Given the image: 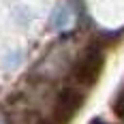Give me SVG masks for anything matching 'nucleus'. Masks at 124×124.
Wrapping results in <instances>:
<instances>
[{
  "instance_id": "obj_1",
  "label": "nucleus",
  "mask_w": 124,
  "mask_h": 124,
  "mask_svg": "<svg viewBox=\"0 0 124 124\" xmlns=\"http://www.w3.org/2000/svg\"><path fill=\"white\" fill-rule=\"evenodd\" d=\"M103 66H105V51L99 45H90L75 60L73 69H71V77L77 84V88H90L99 79Z\"/></svg>"
},
{
  "instance_id": "obj_2",
  "label": "nucleus",
  "mask_w": 124,
  "mask_h": 124,
  "mask_svg": "<svg viewBox=\"0 0 124 124\" xmlns=\"http://www.w3.org/2000/svg\"><path fill=\"white\" fill-rule=\"evenodd\" d=\"M81 88H64L54 101V124H69L84 105Z\"/></svg>"
},
{
  "instance_id": "obj_3",
  "label": "nucleus",
  "mask_w": 124,
  "mask_h": 124,
  "mask_svg": "<svg viewBox=\"0 0 124 124\" xmlns=\"http://www.w3.org/2000/svg\"><path fill=\"white\" fill-rule=\"evenodd\" d=\"M75 24V11L73 7L69 4V2H60L54 13H51L49 17V26L51 30H58V32H66V30H71Z\"/></svg>"
},
{
  "instance_id": "obj_4",
  "label": "nucleus",
  "mask_w": 124,
  "mask_h": 124,
  "mask_svg": "<svg viewBox=\"0 0 124 124\" xmlns=\"http://www.w3.org/2000/svg\"><path fill=\"white\" fill-rule=\"evenodd\" d=\"M0 124H9V118L4 116V111L0 109Z\"/></svg>"
},
{
  "instance_id": "obj_5",
  "label": "nucleus",
  "mask_w": 124,
  "mask_h": 124,
  "mask_svg": "<svg viewBox=\"0 0 124 124\" xmlns=\"http://www.w3.org/2000/svg\"><path fill=\"white\" fill-rule=\"evenodd\" d=\"M34 124H54V122H51V120H37Z\"/></svg>"
},
{
  "instance_id": "obj_6",
  "label": "nucleus",
  "mask_w": 124,
  "mask_h": 124,
  "mask_svg": "<svg viewBox=\"0 0 124 124\" xmlns=\"http://www.w3.org/2000/svg\"><path fill=\"white\" fill-rule=\"evenodd\" d=\"M122 116H124V111H122Z\"/></svg>"
}]
</instances>
